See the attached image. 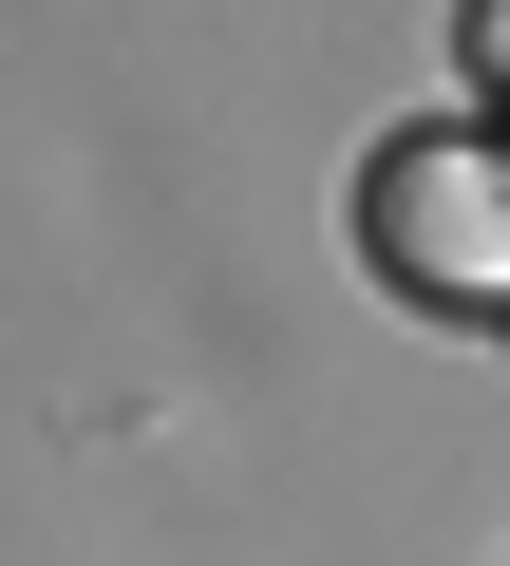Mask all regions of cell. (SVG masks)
I'll return each instance as SVG.
<instances>
[{
  "instance_id": "obj_1",
  "label": "cell",
  "mask_w": 510,
  "mask_h": 566,
  "mask_svg": "<svg viewBox=\"0 0 510 566\" xmlns=\"http://www.w3.org/2000/svg\"><path fill=\"white\" fill-rule=\"evenodd\" d=\"M360 245L378 283H435V303H491V151H378L360 170Z\"/></svg>"
}]
</instances>
